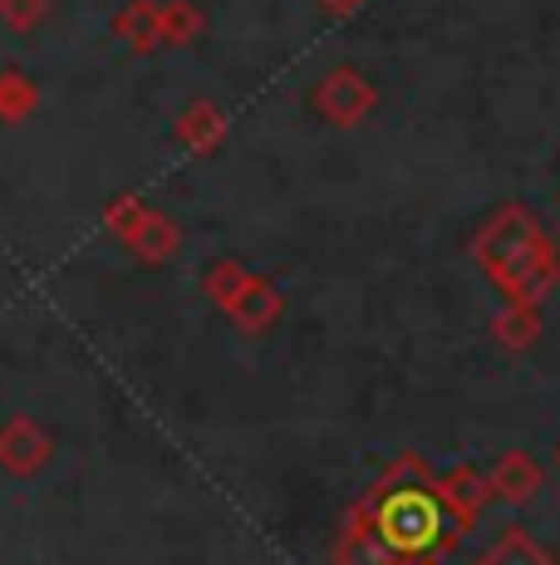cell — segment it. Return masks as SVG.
Segmentation results:
<instances>
[]
</instances>
